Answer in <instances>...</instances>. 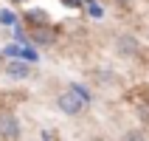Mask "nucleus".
Listing matches in <instances>:
<instances>
[{
	"instance_id": "1",
	"label": "nucleus",
	"mask_w": 149,
	"mask_h": 141,
	"mask_svg": "<svg viewBox=\"0 0 149 141\" xmlns=\"http://www.w3.org/2000/svg\"><path fill=\"white\" fill-rule=\"evenodd\" d=\"M56 105H59V110H62V113H68V116H79V113L84 110V105H87V102L79 99L73 90H65V93H59Z\"/></svg>"
},
{
	"instance_id": "2",
	"label": "nucleus",
	"mask_w": 149,
	"mask_h": 141,
	"mask_svg": "<svg viewBox=\"0 0 149 141\" xmlns=\"http://www.w3.org/2000/svg\"><path fill=\"white\" fill-rule=\"evenodd\" d=\"M0 138L3 141H17L20 138V124L11 113H3L0 116Z\"/></svg>"
},
{
	"instance_id": "3",
	"label": "nucleus",
	"mask_w": 149,
	"mask_h": 141,
	"mask_svg": "<svg viewBox=\"0 0 149 141\" xmlns=\"http://www.w3.org/2000/svg\"><path fill=\"white\" fill-rule=\"evenodd\" d=\"M6 74L11 79H25V76L31 74V65L23 62V59H11V62H6Z\"/></svg>"
},
{
	"instance_id": "4",
	"label": "nucleus",
	"mask_w": 149,
	"mask_h": 141,
	"mask_svg": "<svg viewBox=\"0 0 149 141\" xmlns=\"http://www.w3.org/2000/svg\"><path fill=\"white\" fill-rule=\"evenodd\" d=\"M25 20L31 25H48V11H42V8H31V11H25Z\"/></svg>"
},
{
	"instance_id": "5",
	"label": "nucleus",
	"mask_w": 149,
	"mask_h": 141,
	"mask_svg": "<svg viewBox=\"0 0 149 141\" xmlns=\"http://www.w3.org/2000/svg\"><path fill=\"white\" fill-rule=\"evenodd\" d=\"M118 51H121V54H127V57H135V54H138V42L132 40V37H121V40H118Z\"/></svg>"
},
{
	"instance_id": "6",
	"label": "nucleus",
	"mask_w": 149,
	"mask_h": 141,
	"mask_svg": "<svg viewBox=\"0 0 149 141\" xmlns=\"http://www.w3.org/2000/svg\"><path fill=\"white\" fill-rule=\"evenodd\" d=\"M20 59L31 65V62H37L40 57H37V51H34V48H28V45H25V48H20Z\"/></svg>"
},
{
	"instance_id": "7",
	"label": "nucleus",
	"mask_w": 149,
	"mask_h": 141,
	"mask_svg": "<svg viewBox=\"0 0 149 141\" xmlns=\"http://www.w3.org/2000/svg\"><path fill=\"white\" fill-rule=\"evenodd\" d=\"M0 23H3V25H14V23H17L14 11H8V8H3V11H0Z\"/></svg>"
},
{
	"instance_id": "8",
	"label": "nucleus",
	"mask_w": 149,
	"mask_h": 141,
	"mask_svg": "<svg viewBox=\"0 0 149 141\" xmlns=\"http://www.w3.org/2000/svg\"><path fill=\"white\" fill-rule=\"evenodd\" d=\"M34 42H40V45H51V42H54V37H51V34H45V31H40L37 37H34Z\"/></svg>"
},
{
	"instance_id": "9",
	"label": "nucleus",
	"mask_w": 149,
	"mask_h": 141,
	"mask_svg": "<svg viewBox=\"0 0 149 141\" xmlns=\"http://www.w3.org/2000/svg\"><path fill=\"white\" fill-rule=\"evenodd\" d=\"M3 54H6V57H17V59H20V45H6Z\"/></svg>"
},
{
	"instance_id": "10",
	"label": "nucleus",
	"mask_w": 149,
	"mask_h": 141,
	"mask_svg": "<svg viewBox=\"0 0 149 141\" xmlns=\"http://www.w3.org/2000/svg\"><path fill=\"white\" fill-rule=\"evenodd\" d=\"M84 6H87V11H90L93 17H101V6H96V3H90V0H84Z\"/></svg>"
},
{
	"instance_id": "11",
	"label": "nucleus",
	"mask_w": 149,
	"mask_h": 141,
	"mask_svg": "<svg viewBox=\"0 0 149 141\" xmlns=\"http://www.w3.org/2000/svg\"><path fill=\"white\" fill-rule=\"evenodd\" d=\"M42 141H59V138L51 133V130H42Z\"/></svg>"
},
{
	"instance_id": "12",
	"label": "nucleus",
	"mask_w": 149,
	"mask_h": 141,
	"mask_svg": "<svg viewBox=\"0 0 149 141\" xmlns=\"http://www.w3.org/2000/svg\"><path fill=\"white\" fill-rule=\"evenodd\" d=\"M124 141H143V135H141V133H130Z\"/></svg>"
},
{
	"instance_id": "13",
	"label": "nucleus",
	"mask_w": 149,
	"mask_h": 141,
	"mask_svg": "<svg viewBox=\"0 0 149 141\" xmlns=\"http://www.w3.org/2000/svg\"><path fill=\"white\" fill-rule=\"evenodd\" d=\"M62 3H68V6H82L84 0H62Z\"/></svg>"
},
{
	"instance_id": "14",
	"label": "nucleus",
	"mask_w": 149,
	"mask_h": 141,
	"mask_svg": "<svg viewBox=\"0 0 149 141\" xmlns=\"http://www.w3.org/2000/svg\"><path fill=\"white\" fill-rule=\"evenodd\" d=\"M93 141H101V138H93Z\"/></svg>"
}]
</instances>
